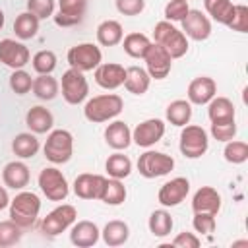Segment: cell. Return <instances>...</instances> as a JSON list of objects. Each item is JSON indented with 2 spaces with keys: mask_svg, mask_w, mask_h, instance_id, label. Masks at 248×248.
<instances>
[{
  "mask_svg": "<svg viewBox=\"0 0 248 248\" xmlns=\"http://www.w3.org/2000/svg\"><path fill=\"white\" fill-rule=\"evenodd\" d=\"M8 207H10V219L25 231V229H31L37 223L39 211H41V200L35 192L21 190V192L16 194L14 200H10Z\"/></svg>",
  "mask_w": 248,
  "mask_h": 248,
  "instance_id": "1",
  "label": "cell"
},
{
  "mask_svg": "<svg viewBox=\"0 0 248 248\" xmlns=\"http://www.w3.org/2000/svg\"><path fill=\"white\" fill-rule=\"evenodd\" d=\"M124 108V101L120 95L116 93H105V95H97L93 99H89L83 107V116L89 122L101 124V122H108L112 118H116Z\"/></svg>",
  "mask_w": 248,
  "mask_h": 248,
  "instance_id": "2",
  "label": "cell"
},
{
  "mask_svg": "<svg viewBox=\"0 0 248 248\" xmlns=\"http://www.w3.org/2000/svg\"><path fill=\"white\" fill-rule=\"evenodd\" d=\"M153 41L157 45H161L169 56L174 60V58H182L186 52H188V37L178 29L174 27L170 21L163 19L159 23H155V29H153Z\"/></svg>",
  "mask_w": 248,
  "mask_h": 248,
  "instance_id": "3",
  "label": "cell"
},
{
  "mask_svg": "<svg viewBox=\"0 0 248 248\" xmlns=\"http://www.w3.org/2000/svg\"><path fill=\"white\" fill-rule=\"evenodd\" d=\"M43 153L45 159L50 161L52 165H64L72 159L74 155V136L72 132L58 128V130H50L46 136V141L43 145Z\"/></svg>",
  "mask_w": 248,
  "mask_h": 248,
  "instance_id": "4",
  "label": "cell"
},
{
  "mask_svg": "<svg viewBox=\"0 0 248 248\" xmlns=\"http://www.w3.org/2000/svg\"><path fill=\"white\" fill-rule=\"evenodd\" d=\"M180 153L188 159H200L209 149V134L198 124H186L180 132Z\"/></svg>",
  "mask_w": 248,
  "mask_h": 248,
  "instance_id": "5",
  "label": "cell"
},
{
  "mask_svg": "<svg viewBox=\"0 0 248 248\" xmlns=\"http://www.w3.org/2000/svg\"><path fill=\"white\" fill-rule=\"evenodd\" d=\"M37 182H39L41 192L50 202H62L70 194V184H68L66 176L62 174V170H58L56 167H45L39 172Z\"/></svg>",
  "mask_w": 248,
  "mask_h": 248,
  "instance_id": "6",
  "label": "cell"
},
{
  "mask_svg": "<svg viewBox=\"0 0 248 248\" xmlns=\"http://www.w3.org/2000/svg\"><path fill=\"white\" fill-rule=\"evenodd\" d=\"M174 169V159L163 151L147 149L138 159V170L143 178H159L167 176Z\"/></svg>",
  "mask_w": 248,
  "mask_h": 248,
  "instance_id": "7",
  "label": "cell"
},
{
  "mask_svg": "<svg viewBox=\"0 0 248 248\" xmlns=\"http://www.w3.org/2000/svg\"><path fill=\"white\" fill-rule=\"evenodd\" d=\"M76 219H78L76 207L70 203H62L41 219V232L46 236H58L60 232L68 231L76 223Z\"/></svg>",
  "mask_w": 248,
  "mask_h": 248,
  "instance_id": "8",
  "label": "cell"
},
{
  "mask_svg": "<svg viewBox=\"0 0 248 248\" xmlns=\"http://www.w3.org/2000/svg\"><path fill=\"white\" fill-rule=\"evenodd\" d=\"M66 58H68L70 68L78 72H91L103 62V52L93 43H79L68 50Z\"/></svg>",
  "mask_w": 248,
  "mask_h": 248,
  "instance_id": "9",
  "label": "cell"
},
{
  "mask_svg": "<svg viewBox=\"0 0 248 248\" xmlns=\"http://www.w3.org/2000/svg\"><path fill=\"white\" fill-rule=\"evenodd\" d=\"M87 93H89V83H87L83 72L70 68L62 74V97L68 105L83 103L87 99Z\"/></svg>",
  "mask_w": 248,
  "mask_h": 248,
  "instance_id": "10",
  "label": "cell"
},
{
  "mask_svg": "<svg viewBox=\"0 0 248 248\" xmlns=\"http://www.w3.org/2000/svg\"><path fill=\"white\" fill-rule=\"evenodd\" d=\"M143 60H145V72L149 74L151 79H165L170 74L172 58L161 45L151 43L143 54Z\"/></svg>",
  "mask_w": 248,
  "mask_h": 248,
  "instance_id": "11",
  "label": "cell"
},
{
  "mask_svg": "<svg viewBox=\"0 0 248 248\" xmlns=\"http://www.w3.org/2000/svg\"><path fill=\"white\" fill-rule=\"evenodd\" d=\"M165 122L161 118H147L132 130V141L140 147H151L165 136Z\"/></svg>",
  "mask_w": 248,
  "mask_h": 248,
  "instance_id": "12",
  "label": "cell"
},
{
  "mask_svg": "<svg viewBox=\"0 0 248 248\" xmlns=\"http://www.w3.org/2000/svg\"><path fill=\"white\" fill-rule=\"evenodd\" d=\"M190 192V182L188 178L184 176H174L170 178L169 182H165L161 188H159V194H157V202L163 205V207H176L180 205L186 196Z\"/></svg>",
  "mask_w": 248,
  "mask_h": 248,
  "instance_id": "13",
  "label": "cell"
},
{
  "mask_svg": "<svg viewBox=\"0 0 248 248\" xmlns=\"http://www.w3.org/2000/svg\"><path fill=\"white\" fill-rule=\"evenodd\" d=\"M31 54L29 48L16 41V39H2L0 41V62L12 70H21L25 64H29Z\"/></svg>",
  "mask_w": 248,
  "mask_h": 248,
  "instance_id": "14",
  "label": "cell"
},
{
  "mask_svg": "<svg viewBox=\"0 0 248 248\" xmlns=\"http://www.w3.org/2000/svg\"><path fill=\"white\" fill-rule=\"evenodd\" d=\"M180 23L182 33L192 41H205L211 35V19L202 10H190Z\"/></svg>",
  "mask_w": 248,
  "mask_h": 248,
  "instance_id": "15",
  "label": "cell"
},
{
  "mask_svg": "<svg viewBox=\"0 0 248 248\" xmlns=\"http://www.w3.org/2000/svg\"><path fill=\"white\" fill-rule=\"evenodd\" d=\"M87 0H58V14L52 16L58 27H74L83 21Z\"/></svg>",
  "mask_w": 248,
  "mask_h": 248,
  "instance_id": "16",
  "label": "cell"
},
{
  "mask_svg": "<svg viewBox=\"0 0 248 248\" xmlns=\"http://www.w3.org/2000/svg\"><path fill=\"white\" fill-rule=\"evenodd\" d=\"M126 79V68L116 62H101L95 68V81L103 89H118L124 85Z\"/></svg>",
  "mask_w": 248,
  "mask_h": 248,
  "instance_id": "17",
  "label": "cell"
},
{
  "mask_svg": "<svg viewBox=\"0 0 248 248\" xmlns=\"http://www.w3.org/2000/svg\"><path fill=\"white\" fill-rule=\"evenodd\" d=\"M217 95V83L209 76H198L190 81L186 97L192 105H207Z\"/></svg>",
  "mask_w": 248,
  "mask_h": 248,
  "instance_id": "18",
  "label": "cell"
},
{
  "mask_svg": "<svg viewBox=\"0 0 248 248\" xmlns=\"http://www.w3.org/2000/svg\"><path fill=\"white\" fill-rule=\"evenodd\" d=\"M105 178L107 176L83 172V174L76 176V180H74V194L81 200H99L103 186H105Z\"/></svg>",
  "mask_w": 248,
  "mask_h": 248,
  "instance_id": "19",
  "label": "cell"
},
{
  "mask_svg": "<svg viewBox=\"0 0 248 248\" xmlns=\"http://www.w3.org/2000/svg\"><path fill=\"white\" fill-rule=\"evenodd\" d=\"M101 238V231L93 221H78L70 227V242L78 248L95 246Z\"/></svg>",
  "mask_w": 248,
  "mask_h": 248,
  "instance_id": "20",
  "label": "cell"
},
{
  "mask_svg": "<svg viewBox=\"0 0 248 248\" xmlns=\"http://www.w3.org/2000/svg\"><path fill=\"white\" fill-rule=\"evenodd\" d=\"M221 209V194L211 186H202L192 198L194 213H211L217 215Z\"/></svg>",
  "mask_w": 248,
  "mask_h": 248,
  "instance_id": "21",
  "label": "cell"
},
{
  "mask_svg": "<svg viewBox=\"0 0 248 248\" xmlns=\"http://www.w3.org/2000/svg\"><path fill=\"white\" fill-rule=\"evenodd\" d=\"M105 141L108 147H112L114 151H124L130 147L132 143V130L128 128L126 122L122 120H114L105 128Z\"/></svg>",
  "mask_w": 248,
  "mask_h": 248,
  "instance_id": "22",
  "label": "cell"
},
{
  "mask_svg": "<svg viewBox=\"0 0 248 248\" xmlns=\"http://www.w3.org/2000/svg\"><path fill=\"white\" fill-rule=\"evenodd\" d=\"M29 167L23 161H10L2 170V180L12 190H23L29 184Z\"/></svg>",
  "mask_w": 248,
  "mask_h": 248,
  "instance_id": "23",
  "label": "cell"
},
{
  "mask_svg": "<svg viewBox=\"0 0 248 248\" xmlns=\"http://www.w3.org/2000/svg\"><path fill=\"white\" fill-rule=\"evenodd\" d=\"M25 124L33 134H46L52 130L54 124V116L46 107H31L25 114Z\"/></svg>",
  "mask_w": 248,
  "mask_h": 248,
  "instance_id": "24",
  "label": "cell"
},
{
  "mask_svg": "<svg viewBox=\"0 0 248 248\" xmlns=\"http://www.w3.org/2000/svg\"><path fill=\"white\" fill-rule=\"evenodd\" d=\"M207 116L211 122H231V120H234L236 110H234V105L231 99L215 95L207 103Z\"/></svg>",
  "mask_w": 248,
  "mask_h": 248,
  "instance_id": "25",
  "label": "cell"
},
{
  "mask_svg": "<svg viewBox=\"0 0 248 248\" xmlns=\"http://www.w3.org/2000/svg\"><path fill=\"white\" fill-rule=\"evenodd\" d=\"M124 39V29L116 19H105L97 27V41L103 46H116Z\"/></svg>",
  "mask_w": 248,
  "mask_h": 248,
  "instance_id": "26",
  "label": "cell"
},
{
  "mask_svg": "<svg viewBox=\"0 0 248 248\" xmlns=\"http://www.w3.org/2000/svg\"><path fill=\"white\" fill-rule=\"evenodd\" d=\"M149 83H151V78H149V74L143 68H140V66L126 68L124 87H126L128 93H132V95H143L149 89Z\"/></svg>",
  "mask_w": 248,
  "mask_h": 248,
  "instance_id": "27",
  "label": "cell"
},
{
  "mask_svg": "<svg viewBox=\"0 0 248 248\" xmlns=\"http://www.w3.org/2000/svg\"><path fill=\"white\" fill-rule=\"evenodd\" d=\"M165 116L167 120L172 124V126H186L190 124V118H192V103L188 99H174L169 103L167 110H165Z\"/></svg>",
  "mask_w": 248,
  "mask_h": 248,
  "instance_id": "28",
  "label": "cell"
},
{
  "mask_svg": "<svg viewBox=\"0 0 248 248\" xmlns=\"http://www.w3.org/2000/svg\"><path fill=\"white\" fill-rule=\"evenodd\" d=\"M101 236H103V242H105L107 246H122V244L130 238V227H128V223H124V221L114 219V221H108V223L103 227Z\"/></svg>",
  "mask_w": 248,
  "mask_h": 248,
  "instance_id": "29",
  "label": "cell"
},
{
  "mask_svg": "<svg viewBox=\"0 0 248 248\" xmlns=\"http://www.w3.org/2000/svg\"><path fill=\"white\" fill-rule=\"evenodd\" d=\"M41 143L35 138L33 132H21L12 140V151L19 157V159H31L37 155Z\"/></svg>",
  "mask_w": 248,
  "mask_h": 248,
  "instance_id": "30",
  "label": "cell"
},
{
  "mask_svg": "<svg viewBox=\"0 0 248 248\" xmlns=\"http://www.w3.org/2000/svg\"><path fill=\"white\" fill-rule=\"evenodd\" d=\"M33 95L41 101H52L58 95L60 83L56 81V78H52L50 74H39L33 79Z\"/></svg>",
  "mask_w": 248,
  "mask_h": 248,
  "instance_id": "31",
  "label": "cell"
},
{
  "mask_svg": "<svg viewBox=\"0 0 248 248\" xmlns=\"http://www.w3.org/2000/svg\"><path fill=\"white\" fill-rule=\"evenodd\" d=\"M105 170H107V174H108L110 178L124 180V178H128L130 172H132V161H130L128 155L116 151V153L108 155V159H107V163H105Z\"/></svg>",
  "mask_w": 248,
  "mask_h": 248,
  "instance_id": "32",
  "label": "cell"
},
{
  "mask_svg": "<svg viewBox=\"0 0 248 248\" xmlns=\"http://www.w3.org/2000/svg\"><path fill=\"white\" fill-rule=\"evenodd\" d=\"M203 8L207 16H211V19L221 25H227L234 12V4L231 0H203Z\"/></svg>",
  "mask_w": 248,
  "mask_h": 248,
  "instance_id": "33",
  "label": "cell"
},
{
  "mask_svg": "<svg viewBox=\"0 0 248 248\" xmlns=\"http://www.w3.org/2000/svg\"><path fill=\"white\" fill-rule=\"evenodd\" d=\"M39 21L41 19L37 16H33L31 12L19 14L16 17V21H14V33H16V37L21 39V41L33 39L37 35V31H39Z\"/></svg>",
  "mask_w": 248,
  "mask_h": 248,
  "instance_id": "34",
  "label": "cell"
},
{
  "mask_svg": "<svg viewBox=\"0 0 248 248\" xmlns=\"http://www.w3.org/2000/svg\"><path fill=\"white\" fill-rule=\"evenodd\" d=\"M99 200L107 205H120L126 200V186L122 184V180L108 176V178H105V186H103Z\"/></svg>",
  "mask_w": 248,
  "mask_h": 248,
  "instance_id": "35",
  "label": "cell"
},
{
  "mask_svg": "<svg viewBox=\"0 0 248 248\" xmlns=\"http://www.w3.org/2000/svg\"><path fill=\"white\" fill-rule=\"evenodd\" d=\"M172 225H174V221H172V217H170V213H169L167 209H155V211L149 215V221H147L149 232H151L153 236H159V238L170 234Z\"/></svg>",
  "mask_w": 248,
  "mask_h": 248,
  "instance_id": "36",
  "label": "cell"
},
{
  "mask_svg": "<svg viewBox=\"0 0 248 248\" xmlns=\"http://www.w3.org/2000/svg\"><path fill=\"white\" fill-rule=\"evenodd\" d=\"M149 45H151V41L143 33H128L122 39V48L130 58H143Z\"/></svg>",
  "mask_w": 248,
  "mask_h": 248,
  "instance_id": "37",
  "label": "cell"
},
{
  "mask_svg": "<svg viewBox=\"0 0 248 248\" xmlns=\"http://www.w3.org/2000/svg\"><path fill=\"white\" fill-rule=\"evenodd\" d=\"M223 157L227 163L232 165H242L248 159V143L240 141V140H229L225 141V149H223Z\"/></svg>",
  "mask_w": 248,
  "mask_h": 248,
  "instance_id": "38",
  "label": "cell"
},
{
  "mask_svg": "<svg viewBox=\"0 0 248 248\" xmlns=\"http://www.w3.org/2000/svg\"><path fill=\"white\" fill-rule=\"evenodd\" d=\"M21 236H23V229L17 223H14L12 219L0 221V248L17 244L21 240Z\"/></svg>",
  "mask_w": 248,
  "mask_h": 248,
  "instance_id": "39",
  "label": "cell"
},
{
  "mask_svg": "<svg viewBox=\"0 0 248 248\" xmlns=\"http://www.w3.org/2000/svg\"><path fill=\"white\" fill-rule=\"evenodd\" d=\"M31 64L37 74H52L56 68V54L52 50H39L33 54Z\"/></svg>",
  "mask_w": 248,
  "mask_h": 248,
  "instance_id": "40",
  "label": "cell"
},
{
  "mask_svg": "<svg viewBox=\"0 0 248 248\" xmlns=\"http://www.w3.org/2000/svg\"><path fill=\"white\" fill-rule=\"evenodd\" d=\"M31 87H33V78H31L29 72H25L23 68L12 72V76H10V89L16 95H25V93L31 91Z\"/></svg>",
  "mask_w": 248,
  "mask_h": 248,
  "instance_id": "41",
  "label": "cell"
},
{
  "mask_svg": "<svg viewBox=\"0 0 248 248\" xmlns=\"http://www.w3.org/2000/svg\"><path fill=\"white\" fill-rule=\"evenodd\" d=\"M211 136L213 140L217 141H229L236 136V120H231V122H211Z\"/></svg>",
  "mask_w": 248,
  "mask_h": 248,
  "instance_id": "42",
  "label": "cell"
},
{
  "mask_svg": "<svg viewBox=\"0 0 248 248\" xmlns=\"http://www.w3.org/2000/svg\"><path fill=\"white\" fill-rule=\"evenodd\" d=\"M227 27L232 31H238V33L248 31V8L244 4H234V12H232V17L227 23Z\"/></svg>",
  "mask_w": 248,
  "mask_h": 248,
  "instance_id": "43",
  "label": "cell"
},
{
  "mask_svg": "<svg viewBox=\"0 0 248 248\" xmlns=\"http://www.w3.org/2000/svg\"><path fill=\"white\" fill-rule=\"evenodd\" d=\"M188 12H190V6L186 0H170L165 6V19L167 21H182Z\"/></svg>",
  "mask_w": 248,
  "mask_h": 248,
  "instance_id": "44",
  "label": "cell"
},
{
  "mask_svg": "<svg viewBox=\"0 0 248 248\" xmlns=\"http://www.w3.org/2000/svg\"><path fill=\"white\" fill-rule=\"evenodd\" d=\"M217 215H211V213H194L192 217V227L196 232H202V234H211L215 231V221Z\"/></svg>",
  "mask_w": 248,
  "mask_h": 248,
  "instance_id": "45",
  "label": "cell"
},
{
  "mask_svg": "<svg viewBox=\"0 0 248 248\" xmlns=\"http://www.w3.org/2000/svg\"><path fill=\"white\" fill-rule=\"evenodd\" d=\"M27 12L39 19H46L54 16V0H27Z\"/></svg>",
  "mask_w": 248,
  "mask_h": 248,
  "instance_id": "46",
  "label": "cell"
},
{
  "mask_svg": "<svg viewBox=\"0 0 248 248\" xmlns=\"http://www.w3.org/2000/svg\"><path fill=\"white\" fill-rule=\"evenodd\" d=\"M114 6L122 16H140L145 10V0H116Z\"/></svg>",
  "mask_w": 248,
  "mask_h": 248,
  "instance_id": "47",
  "label": "cell"
},
{
  "mask_svg": "<svg viewBox=\"0 0 248 248\" xmlns=\"http://www.w3.org/2000/svg\"><path fill=\"white\" fill-rule=\"evenodd\" d=\"M202 244V240L194 234V232H178L174 238H172V246H178V248H198Z\"/></svg>",
  "mask_w": 248,
  "mask_h": 248,
  "instance_id": "48",
  "label": "cell"
},
{
  "mask_svg": "<svg viewBox=\"0 0 248 248\" xmlns=\"http://www.w3.org/2000/svg\"><path fill=\"white\" fill-rule=\"evenodd\" d=\"M8 205H10V196H8L6 188H4V186H0V211H2V209H6Z\"/></svg>",
  "mask_w": 248,
  "mask_h": 248,
  "instance_id": "49",
  "label": "cell"
},
{
  "mask_svg": "<svg viewBox=\"0 0 248 248\" xmlns=\"http://www.w3.org/2000/svg\"><path fill=\"white\" fill-rule=\"evenodd\" d=\"M4 21H6V16H4V12L0 10V29L4 27Z\"/></svg>",
  "mask_w": 248,
  "mask_h": 248,
  "instance_id": "50",
  "label": "cell"
},
{
  "mask_svg": "<svg viewBox=\"0 0 248 248\" xmlns=\"http://www.w3.org/2000/svg\"><path fill=\"white\" fill-rule=\"evenodd\" d=\"M186 2H188V0H186Z\"/></svg>",
  "mask_w": 248,
  "mask_h": 248,
  "instance_id": "51",
  "label": "cell"
}]
</instances>
